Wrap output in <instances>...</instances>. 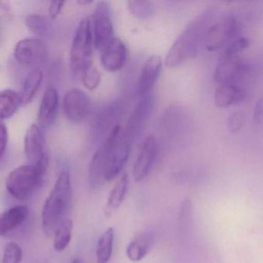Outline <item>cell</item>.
Masks as SVG:
<instances>
[{
	"label": "cell",
	"instance_id": "7c38bea8",
	"mask_svg": "<svg viewBox=\"0 0 263 263\" xmlns=\"http://www.w3.org/2000/svg\"><path fill=\"white\" fill-rule=\"evenodd\" d=\"M14 57L23 64H40L47 59L48 49L40 39H23L15 45Z\"/></svg>",
	"mask_w": 263,
	"mask_h": 263
},
{
	"label": "cell",
	"instance_id": "d590c367",
	"mask_svg": "<svg viewBox=\"0 0 263 263\" xmlns=\"http://www.w3.org/2000/svg\"><path fill=\"white\" fill-rule=\"evenodd\" d=\"M0 9H4V10H8V6H6V3H3V2L0 1Z\"/></svg>",
	"mask_w": 263,
	"mask_h": 263
},
{
	"label": "cell",
	"instance_id": "5b68a950",
	"mask_svg": "<svg viewBox=\"0 0 263 263\" xmlns=\"http://www.w3.org/2000/svg\"><path fill=\"white\" fill-rule=\"evenodd\" d=\"M44 177L33 165H22L9 173L6 179L8 192L16 199H25L43 184Z\"/></svg>",
	"mask_w": 263,
	"mask_h": 263
},
{
	"label": "cell",
	"instance_id": "484cf974",
	"mask_svg": "<svg viewBox=\"0 0 263 263\" xmlns=\"http://www.w3.org/2000/svg\"><path fill=\"white\" fill-rule=\"evenodd\" d=\"M128 7L134 16L141 20L151 18L156 12V6L151 1H129Z\"/></svg>",
	"mask_w": 263,
	"mask_h": 263
},
{
	"label": "cell",
	"instance_id": "1f68e13d",
	"mask_svg": "<svg viewBox=\"0 0 263 263\" xmlns=\"http://www.w3.org/2000/svg\"><path fill=\"white\" fill-rule=\"evenodd\" d=\"M253 119L257 126L263 127V94L255 107Z\"/></svg>",
	"mask_w": 263,
	"mask_h": 263
},
{
	"label": "cell",
	"instance_id": "9a60e30c",
	"mask_svg": "<svg viewBox=\"0 0 263 263\" xmlns=\"http://www.w3.org/2000/svg\"><path fill=\"white\" fill-rule=\"evenodd\" d=\"M128 57L126 44L120 39L114 37L101 51L100 62L109 72H117L124 66Z\"/></svg>",
	"mask_w": 263,
	"mask_h": 263
},
{
	"label": "cell",
	"instance_id": "836d02e7",
	"mask_svg": "<svg viewBox=\"0 0 263 263\" xmlns=\"http://www.w3.org/2000/svg\"><path fill=\"white\" fill-rule=\"evenodd\" d=\"M8 142V132L6 127L0 121V159L6 151Z\"/></svg>",
	"mask_w": 263,
	"mask_h": 263
},
{
	"label": "cell",
	"instance_id": "44dd1931",
	"mask_svg": "<svg viewBox=\"0 0 263 263\" xmlns=\"http://www.w3.org/2000/svg\"><path fill=\"white\" fill-rule=\"evenodd\" d=\"M129 178L127 173L123 174L115 186L110 191L107 203L104 208V213L107 217L119 209L124 202L129 188Z\"/></svg>",
	"mask_w": 263,
	"mask_h": 263
},
{
	"label": "cell",
	"instance_id": "2e32d148",
	"mask_svg": "<svg viewBox=\"0 0 263 263\" xmlns=\"http://www.w3.org/2000/svg\"><path fill=\"white\" fill-rule=\"evenodd\" d=\"M60 97L54 86L46 88L39 109L38 120L43 128H49L55 123L58 114Z\"/></svg>",
	"mask_w": 263,
	"mask_h": 263
},
{
	"label": "cell",
	"instance_id": "4fadbf2b",
	"mask_svg": "<svg viewBox=\"0 0 263 263\" xmlns=\"http://www.w3.org/2000/svg\"><path fill=\"white\" fill-rule=\"evenodd\" d=\"M109 143L107 139L100 145L91 159L88 172V182L91 189L98 190L106 182V174L107 168L108 153Z\"/></svg>",
	"mask_w": 263,
	"mask_h": 263
},
{
	"label": "cell",
	"instance_id": "7402d4cb",
	"mask_svg": "<svg viewBox=\"0 0 263 263\" xmlns=\"http://www.w3.org/2000/svg\"><path fill=\"white\" fill-rule=\"evenodd\" d=\"M115 233L112 227L103 232L99 238L96 249V262L109 263L114 251Z\"/></svg>",
	"mask_w": 263,
	"mask_h": 263
},
{
	"label": "cell",
	"instance_id": "d6a6232c",
	"mask_svg": "<svg viewBox=\"0 0 263 263\" xmlns=\"http://www.w3.org/2000/svg\"><path fill=\"white\" fill-rule=\"evenodd\" d=\"M64 1H52L49 6V17L51 20H55L61 13L62 9L64 6Z\"/></svg>",
	"mask_w": 263,
	"mask_h": 263
},
{
	"label": "cell",
	"instance_id": "30bf717a",
	"mask_svg": "<svg viewBox=\"0 0 263 263\" xmlns=\"http://www.w3.org/2000/svg\"><path fill=\"white\" fill-rule=\"evenodd\" d=\"M248 74V65L239 57L219 59L213 79L218 85L233 84L242 86L241 83L247 78Z\"/></svg>",
	"mask_w": 263,
	"mask_h": 263
},
{
	"label": "cell",
	"instance_id": "8992f818",
	"mask_svg": "<svg viewBox=\"0 0 263 263\" xmlns=\"http://www.w3.org/2000/svg\"><path fill=\"white\" fill-rule=\"evenodd\" d=\"M239 29V23L233 14L220 12L210 28L205 43V49L211 52L224 49L238 38Z\"/></svg>",
	"mask_w": 263,
	"mask_h": 263
},
{
	"label": "cell",
	"instance_id": "4dcf8cb0",
	"mask_svg": "<svg viewBox=\"0 0 263 263\" xmlns=\"http://www.w3.org/2000/svg\"><path fill=\"white\" fill-rule=\"evenodd\" d=\"M245 120L246 115L242 111H235L229 116L228 120H227V129L232 134H236L242 129L245 124Z\"/></svg>",
	"mask_w": 263,
	"mask_h": 263
},
{
	"label": "cell",
	"instance_id": "f546056e",
	"mask_svg": "<svg viewBox=\"0 0 263 263\" xmlns=\"http://www.w3.org/2000/svg\"><path fill=\"white\" fill-rule=\"evenodd\" d=\"M83 85L89 91H94L101 83V74L95 66H91L81 79Z\"/></svg>",
	"mask_w": 263,
	"mask_h": 263
},
{
	"label": "cell",
	"instance_id": "7a4b0ae2",
	"mask_svg": "<svg viewBox=\"0 0 263 263\" xmlns=\"http://www.w3.org/2000/svg\"><path fill=\"white\" fill-rule=\"evenodd\" d=\"M72 182L68 171L60 173L49 196L46 199L42 211V225L48 236L55 233L64 219L72 199Z\"/></svg>",
	"mask_w": 263,
	"mask_h": 263
},
{
	"label": "cell",
	"instance_id": "52a82bcc",
	"mask_svg": "<svg viewBox=\"0 0 263 263\" xmlns=\"http://www.w3.org/2000/svg\"><path fill=\"white\" fill-rule=\"evenodd\" d=\"M91 19L94 47L101 52L115 37L112 11L108 3L100 2Z\"/></svg>",
	"mask_w": 263,
	"mask_h": 263
},
{
	"label": "cell",
	"instance_id": "d4e9b609",
	"mask_svg": "<svg viewBox=\"0 0 263 263\" xmlns=\"http://www.w3.org/2000/svg\"><path fill=\"white\" fill-rule=\"evenodd\" d=\"M73 222L64 219L54 233L53 248L58 253L64 251L69 247L72 239Z\"/></svg>",
	"mask_w": 263,
	"mask_h": 263
},
{
	"label": "cell",
	"instance_id": "9c48e42d",
	"mask_svg": "<svg viewBox=\"0 0 263 263\" xmlns=\"http://www.w3.org/2000/svg\"><path fill=\"white\" fill-rule=\"evenodd\" d=\"M91 108L90 98L81 90L72 88L63 96L62 110L69 122L78 124L83 121L90 113Z\"/></svg>",
	"mask_w": 263,
	"mask_h": 263
},
{
	"label": "cell",
	"instance_id": "83f0119b",
	"mask_svg": "<svg viewBox=\"0 0 263 263\" xmlns=\"http://www.w3.org/2000/svg\"><path fill=\"white\" fill-rule=\"evenodd\" d=\"M26 26L29 30L36 35H43L48 31V22L46 19L40 14H29L26 16Z\"/></svg>",
	"mask_w": 263,
	"mask_h": 263
},
{
	"label": "cell",
	"instance_id": "3957f363",
	"mask_svg": "<svg viewBox=\"0 0 263 263\" xmlns=\"http://www.w3.org/2000/svg\"><path fill=\"white\" fill-rule=\"evenodd\" d=\"M93 47L92 19L85 17L77 26L70 48L69 66L75 80H81L85 72L92 66Z\"/></svg>",
	"mask_w": 263,
	"mask_h": 263
},
{
	"label": "cell",
	"instance_id": "ba28073f",
	"mask_svg": "<svg viewBox=\"0 0 263 263\" xmlns=\"http://www.w3.org/2000/svg\"><path fill=\"white\" fill-rule=\"evenodd\" d=\"M154 106V98L152 94L142 97L132 111L125 128L122 129V135L132 144L140 136L146 125Z\"/></svg>",
	"mask_w": 263,
	"mask_h": 263
},
{
	"label": "cell",
	"instance_id": "d6986e66",
	"mask_svg": "<svg viewBox=\"0 0 263 263\" xmlns=\"http://www.w3.org/2000/svg\"><path fill=\"white\" fill-rule=\"evenodd\" d=\"M29 209L26 205H17L0 215V237L18 228L27 219Z\"/></svg>",
	"mask_w": 263,
	"mask_h": 263
},
{
	"label": "cell",
	"instance_id": "8fae6325",
	"mask_svg": "<svg viewBox=\"0 0 263 263\" xmlns=\"http://www.w3.org/2000/svg\"><path fill=\"white\" fill-rule=\"evenodd\" d=\"M158 150L157 140L155 136L153 134L147 136L141 145L133 166L135 182H142L148 176L157 159Z\"/></svg>",
	"mask_w": 263,
	"mask_h": 263
},
{
	"label": "cell",
	"instance_id": "ac0fdd59",
	"mask_svg": "<svg viewBox=\"0 0 263 263\" xmlns=\"http://www.w3.org/2000/svg\"><path fill=\"white\" fill-rule=\"evenodd\" d=\"M247 93L242 86L233 84L219 85L214 95V103L217 108H226L241 103Z\"/></svg>",
	"mask_w": 263,
	"mask_h": 263
},
{
	"label": "cell",
	"instance_id": "4316f807",
	"mask_svg": "<svg viewBox=\"0 0 263 263\" xmlns=\"http://www.w3.org/2000/svg\"><path fill=\"white\" fill-rule=\"evenodd\" d=\"M250 44V40L247 37H238L232 43H230L228 46L224 48L219 59H231L239 57V54L246 50Z\"/></svg>",
	"mask_w": 263,
	"mask_h": 263
},
{
	"label": "cell",
	"instance_id": "5bb4252c",
	"mask_svg": "<svg viewBox=\"0 0 263 263\" xmlns=\"http://www.w3.org/2000/svg\"><path fill=\"white\" fill-rule=\"evenodd\" d=\"M162 67V60L159 56L153 55L145 60L139 73L136 85L138 97L142 98L150 94L160 75Z\"/></svg>",
	"mask_w": 263,
	"mask_h": 263
},
{
	"label": "cell",
	"instance_id": "603a6c76",
	"mask_svg": "<svg viewBox=\"0 0 263 263\" xmlns=\"http://www.w3.org/2000/svg\"><path fill=\"white\" fill-rule=\"evenodd\" d=\"M43 80V74L40 69H32L25 79L22 86L20 98L22 104H27L40 89Z\"/></svg>",
	"mask_w": 263,
	"mask_h": 263
},
{
	"label": "cell",
	"instance_id": "cb8c5ba5",
	"mask_svg": "<svg viewBox=\"0 0 263 263\" xmlns=\"http://www.w3.org/2000/svg\"><path fill=\"white\" fill-rule=\"evenodd\" d=\"M22 104L20 95L13 90L0 91V121L13 116Z\"/></svg>",
	"mask_w": 263,
	"mask_h": 263
},
{
	"label": "cell",
	"instance_id": "e575fe53",
	"mask_svg": "<svg viewBox=\"0 0 263 263\" xmlns=\"http://www.w3.org/2000/svg\"><path fill=\"white\" fill-rule=\"evenodd\" d=\"M92 3V2L89 1V0H80V1H77V3L81 5V6H86V5H89Z\"/></svg>",
	"mask_w": 263,
	"mask_h": 263
},
{
	"label": "cell",
	"instance_id": "8d00e7d4",
	"mask_svg": "<svg viewBox=\"0 0 263 263\" xmlns=\"http://www.w3.org/2000/svg\"><path fill=\"white\" fill-rule=\"evenodd\" d=\"M70 263H84V262H83L81 258H77V259H73Z\"/></svg>",
	"mask_w": 263,
	"mask_h": 263
},
{
	"label": "cell",
	"instance_id": "277c9868",
	"mask_svg": "<svg viewBox=\"0 0 263 263\" xmlns=\"http://www.w3.org/2000/svg\"><path fill=\"white\" fill-rule=\"evenodd\" d=\"M109 143L106 180L110 182L121 173L129 160L133 144L122 135V128L115 125L106 137Z\"/></svg>",
	"mask_w": 263,
	"mask_h": 263
},
{
	"label": "cell",
	"instance_id": "6da1fadb",
	"mask_svg": "<svg viewBox=\"0 0 263 263\" xmlns=\"http://www.w3.org/2000/svg\"><path fill=\"white\" fill-rule=\"evenodd\" d=\"M219 13L218 8L210 7L193 19L170 47L165 57L166 66L176 67L196 57L205 47L210 28Z\"/></svg>",
	"mask_w": 263,
	"mask_h": 263
},
{
	"label": "cell",
	"instance_id": "ffe728a7",
	"mask_svg": "<svg viewBox=\"0 0 263 263\" xmlns=\"http://www.w3.org/2000/svg\"><path fill=\"white\" fill-rule=\"evenodd\" d=\"M153 233H144L135 238L126 249V254L129 261L139 262L148 254L154 245Z\"/></svg>",
	"mask_w": 263,
	"mask_h": 263
},
{
	"label": "cell",
	"instance_id": "f1b7e54d",
	"mask_svg": "<svg viewBox=\"0 0 263 263\" xmlns=\"http://www.w3.org/2000/svg\"><path fill=\"white\" fill-rule=\"evenodd\" d=\"M23 259L21 247L15 242H8L3 255V263H20Z\"/></svg>",
	"mask_w": 263,
	"mask_h": 263
},
{
	"label": "cell",
	"instance_id": "e0dca14e",
	"mask_svg": "<svg viewBox=\"0 0 263 263\" xmlns=\"http://www.w3.org/2000/svg\"><path fill=\"white\" fill-rule=\"evenodd\" d=\"M24 151L31 165H35L44 155V138L41 128L32 125L26 131L24 139Z\"/></svg>",
	"mask_w": 263,
	"mask_h": 263
}]
</instances>
